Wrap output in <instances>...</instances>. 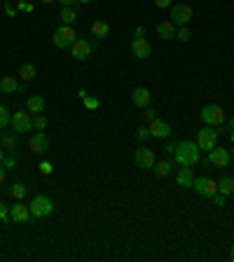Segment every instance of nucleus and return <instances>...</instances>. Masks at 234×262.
I'll return each mask as SVG.
<instances>
[{"mask_svg": "<svg viewBox=\"0 0 234 262\" xmlns=\"http://www.w3.org/2000/svg\"><path fill=\"white\" fill-rule=\"evenodd\" d=\"M192 180H195L192 169H185V166H181V171L176 173V183H178V187H192Z\"/></svg>", "mask_w": 234, "mask_h": 262, "instance_id": "obj_20", "label": "nucleus"}, {"mask_svg": "<svg viewBox=\"0 0 234 262\" xmlns=\"http://www.w3.org/2000/svg\"><path fill=\"white\" fill-rule=\"evenodd\" d=\"M173 150H176V145H167V147H164V152H167V155H173Z\"/></svg>", "mask_w": 234, "mask_h": 262, "instance_id": "obj_44", "label": "nucleus"}, {"mask_svg": "<svg viewBox=\"0 0 234 262\" xmlns=\"http://www.w3.org/2000/svg\"><path fill=\"white\" fill-rule=\"evenodd\" d=\"M45 105H47L45 96H40V94H33V96H28L26 110L31 113V115H38V113H42V110H45Z\"/></svg>", "mask_w": 234, "mask_h": 262, "instance_id": "obj_17", "label": "nucleus"}, {"mask_svg": "<svg viewBox=\"0 0 234 262\" xmlns=\"http://www.w3.org/2000/svg\"><path fill=\"white\" fill-rule=\"evenodd\" d=\"M171 5H173V0H155V7H159V10H167Z\"/></svg>", "mask_w": 234, "mask_h": 262, "instance_id": "obj_36", "label": "nucleus"}, {"mask_svg": "<svg viewBox=\"0 0 234 262\" xmlns=\"http://www.w3.org/2000/svg\"><path fill=\"white\" fill-rule=\"evenodd\" d=\"M148 129H150V136H152V138H169V133H171V124L169 122H164V119H152V122H150V127H148Z\"/></svg>", "mask_w": 234, "mask_h": 262, "instance_id": "obj_15", "label": "nucleus"}, {"mask_svg": "<svg viewBox=\"0 0 234 262\" xmlns=\"http://www.w3.org/2000/svg\"><path fill=\"white\" fill-rule=\"evenodd\" d=\"M5 162V150H0V164Z\"/></svg>", "mask_w": 234, "mask_h": 262, "instance_id": "obj_46", "label": "nucleus"}, {"mask_svg": "<svg viewBox=\"0 0 234 262\" xmlns=\"http://www.w3.org/2000/svg\"><path fill=\"white\" fill-rule=\"evenodd\" d=\"M171 171H173L171 159H164V162H157V164H155V173H157V176H169Z\"/></svg>", "mask_w": 234, "mask_h": 262, "instance_id": "obj_25", "label": "nucleus"}, {"mask_svg": "<svg viewBox=\"0 0 234 262\" xmlns=\"http://www.w3.org/2000/svg\"><path fill=\"white\" fill-rule=\"evenodd\" d=\"M232 129H234V117L227 122V131H232Z\"/></svg>", "mask_w": 234, "mask_h": 262, "instance_id": "obj_45", "label": "nucleus"}, {"mask_svg": "<svg viewBox=\"0 0 234 262\" xmlns=\"http://www.w3.org/2000/svg\"><path fill=\"white\" fill-rule=\"evenodd\" d=\"M136 138H138V141H148V138H150V129H148V127L136 129Z\"/></svg>", "mask_w": 234, "mask_h": 262, "instance_id": "obj_34", "label": "nucleus"}, {"mask_svg": "<svg viewBox=\"0 0 234 262\" xmlns=\"http://www.w3.org/2000/svg\"><path fill=\"white\" fill-rule=\"evenodd\" d=\"M28 150H31L33 155H45V152L50 150V138L45 136V131H35V133L31 136Z\"/></svg>", "mask_w": 234, "mask_h": 262, "instance_id": "obj_12", "label": "nucleus"}, {"mask_svg": "<svg viewBox=\"0 0 234 262\" xmlns=\"http://www.w3.org/2000/svg\"><path fill=\"white\" fill-rule=\"evenodd\" d=\"M56 2H61V7H75L78 5V0H56Z\"/></svg>", "mask_w": 234, "mask_h": 262, "instance_id": "obj_41", "label": "nucleus"}, {"mask_svg": "<svg viewBox=\"0 0 234 262\" xmlns=\"http://www.w3.org/2000/svg\"><path fill=\"white\" fill-rule=\"evenodd\" d=\"M213 201H216V206H225V195H220V192H216V195L211 196Z\"/></svg>", "mask_w": 234, "mask_h": 262, "instance_id": "obj_37", "label": "nucleus"}, {"mask_svg": "<svg viewBox=\"0 0 234 262\" xmlns=\"http://www.w3.org/2000/svg\"><path fill=\"white\" fill-rule=\"evenodd\" d=\"M108 33H110V26H108L105 21H94V24H91V35L96 40L108 38Z\"/></svg>", "mask_w": 234, "mask_h": 262, "instance_id": "obj_21", "label": "nucleus"}, {"mask_svg": "<svg viewBox=\"0 0 234 262\" xmlns=\"http://www.w3.org/2000/svg\"><path fill=\"white\" fill-rule=\"evenodd\" d=\"M143 119L148 122V124H150L152 119H157V110H155V108H150V105H148V108H145V113H143Z\"/></svg>", "mask_w": 234, "mask_h": 262, "instance_id": "obj_33", "label": "nucleus"}, {"mask_svg": "<svg viewBox=\"0 0 234 262\" xmlns=\"http://www.w3.org/2000/svg\"><path fill=\"white\" fill-rule=\"evenodd\" d=\"M2 164H5V169H14L17 166V157H5Z\"/></svg>", "mask_w": 234, "mask_h": 262, "instance_id": "obj_39", "label": "nucleus"}, {"mask_svg": "<svg viewBox=\"0 0 234 262\" xmlns=\"http://www.w3.org/2000/svg\"><path fill=\"white\" fill-rule=\"evenodd\" d=\"M208 164L216 166V169H225V166H230V150L216 145V147L208 152Z\"/></svg>", "mask_w": 234, "mask_h": 262, "instance_id": "obj_11", "label": "nucleus"}, {"mask_svg": "<svg viewBox=\"0 0 234 262\" xmlns=\"http://www.w3.org/2000/svg\"><path fill=\"white\" fill-rule=\"evenodd\" d=\"M12 129L14 133H28V131H33V115L31 113H24V110H19V113H12Z\"/></svg>", "mask_w": 234, "mask_h": 262, "instance_id": "obj_7", "label": "nucleus"}, {"mask_svg": "<svg viewBox=\"0 0 234 262\" xmlns=\"http://www.w3.org/2000/svg\"><path fill=\"white\" fill-rule=\"evenodd\" d=\"M201 119L206 122L208 127H220L222 122H225V110H222L220 105L208 103L201 108Z\"/></svg>", "mask_w": 234, "mask_h": 262, "instance_id": "obj_6", "label": "nucleus"}, {"mask_svg": "<svg viewBox=\"0 0 234 262\" xmlns=\"http://www.w3.org/2000/svg\"><path fill=\"white\" fill-rule=\"evenodd\" d=\"M143 33H145L143 26H136V33H134V38H143Z\"/></svg>", "mask_w": 234, "mask_h": 262, "instance_id": "obj_43", "label": "nucleus"}, {"mask_svg": "<svg viewBox=\"0 0 234 262\" xmlns=\"http://www.w3.org/2000/svg\"><path fill=\"white\" fill-rule=\"evenodd\" d=\"M201 157V150H199V145L197 141H181V143H176V150H173V159H176V164H181L185 169H192L197 162Z\"/></svg>", "mask_w": 234, "mask_h": 262, "instance_id": "obj_1", "label": "nucleus"}, {"mask_svg": "<svg viewBox=\"0 0 234 262\" xmlns=\"http://www.w3.org/2000/svg\"><path fill=\"white\" fill-rule=\"evenodd\" d=\"M19 82H17V78L14 75H5V78L0 80V92L2 94H17L19 92Z\"/></svg>", "mask_w": 234, "mask_h": 262, "instance_id": "obj_19", "label": "nucleus"}, {"mask_svg": "<svg viewBox=\"0 0 234 262\" xmlns=\"http://www.w3.org/2000/svg\"><path fill=\"white\" fill-rule=\"evenodd\" d=\"M5 14H7V16H14V14H17V7L10 5V2H5Z\"/></svg>", "mask_w": 234, "mask_h": 262, "instance_id": "obj_40", "label": "nucleus"}, {"mask_svg": "<svg viewBox=\"0 0 234 262\" xmlns=\"http://www.w3.org/2000/svg\"><path fill=\"white\" fill-rule=\"evenodd\" d=\"M136 166H141V169H155L157 159H155V152L148 147V145H141V147H136Z\"/></svg>", "mask_w": 234, "mask_h": 262, "instance_id": "obj_10", "label": "nucleus"}, {"mask_svg": "<svg viewBox=\"0 0 234 262\" xmlns=\"http://www.w3.org/2000/svg\"><path fill=\"white\" fill-rule=\"evenodd\" d=\"M131 54L136 59H148V56H152V47H150V42L145 38H134V42H131Z\"/></svg>", "mask_w": 234, "mask_h": 262, "instance_id": "obj_14", "label": "nucleus"}, {"mask_svg": "<svg viewBox=\"0 0 234 262\" xmlns=\"http://www.w3.org/2000/svg\"><path fill=\"white\" fill-rule=\"evenodd\" d=\"M192 38V33H190V28L187 26H181L176 31V40H181V42H187V40Z\"/></svg>", "mask_w": 234, "mask_h": 262, "instance_id": "obj_30", "label": "nucleus"}, {"mask_svg": "<svg viewBox=\"0 0 234 262\" xmlns=\"http://www.w3.org/2000/svg\"><path fill=\"white\" fill-rule=\"evenodd\" d=\"M230 141H232V143H234V129L230 131Z\"/></svg>", "mask_w": 234, "mask_h": 262, "instance_id": "obj_49", "label": "nucleus"}, {"mask_svg": "<svg viewBox=\"0 0 234 262\" xmlns=\"http://www.w3.org/2000/svg\"><path fill=\"white\" fill-rule=\"evenodd\" d=\"M5 173H7V169H5V164H0V185L5 183Z\"/></svg>", "mask_w": 234, "mask_h": 262, "instance_id": "obj_42", "label": "nucleus"}, {"mask_svg": "<svg viewBox=\"0 0 234 262\" xmlns=\"http://www.w3.org/2000/svg\"><path fill=\"white\" fill-rule=\"evenodd\" d=\"M232 155H234V147H232Z\"/></svg>", "mask_w": 234, "mask_h": 262, "instance_id": "obj_51", "label": "nucleus"}, {"mask_svg": "<svg viewBox=\"0 0 234 262\" xmlns=\"http://www.w3.org/2000/svg\"><path fill=\"white\" fill-rule=\"evenodd\" d=\"M28 209H31V215L33 218H50L54 213V201L47 195H35L31 199Z\"/></svg>", "mask_w": 234, "mask_h": 262, "instance_id": "obj_3", "label": "nucleus"}, {"mask_svg": "<svg viewBox=\"0 0 234 262\" xmlns=\"http://www.w3.org/2000/svg\"><path fill=\"white\" fill-rule=\"evenodd\" d=\"M38 169H40V173H42V176H52V173H54V164H52V162H47V159H42Z\"/></svg>", "mask_w": 234, "mask_h": 262, "instance_id": "obj_31", "label": "nucleus"}, {"mask_svg": "<svg viewBox=\"0 0 234 262\" xmlns=\"http://www.w3.org/2000/svg\"><path fill=\"white\" fill-rule=\"evenodd\" d=\"M10 218V209L5 204H0V220H7Z\"/></svg>", "mask_w": 234, "mask_h": 262, "instance_id": "obj_38", "label": "nucleus"}, {"mask_svg": "<svg viewBox=\"0 0 234 262\" xmlns=\"http://www.w3.org/2000/svg\"><path fill=\"white\" fill-rule=\"evenodd\" d=\"M192 190H195L197 195L201 196H213L218 192V180H213V178H206V176H199L192 180Z\"/></svg>", "mask_w": 234, "mask_h": 262, "instance_id": "obj_8", "label": "nucleus"}, {"mask_svg": "<svg viewBox=\"0 0 234 262\" xmlns=\"http://www.w3.org/2000/svg\"><path fill=\"white\" fill-rule=\"evenodd\" d=\"M176 31H178V26H173V21H162L157 26V35L162 40H173L176 38Z\"/></svg>", "mask_w": 234, "mask_h": 262, "instance_id": "obj_18", "label": "nucleus"}, {"mask_svg": "<svg viewBox=\"0 0 234 262\" xmlns=\"http://www.w3.org/2000/svg\"><path fill=\"white\" fill-rule=\"evenodd\" d=\"M192 16H195V10L187 5V2H176V5H171V19L173 21V26H187L190 21H192Z\"/></svg>", "mask_w": 234, "mask_h": 262, "instance_id": "obj_4", "label": "nucleus"}, {"mask_svg": "<svg viewBox=\"0 0 234 262\" xmlns=\"http://www.w3.org/2000/svg\"><path fill=\"white\" fill-rule=\"evenodd\" d=\"M19 78L24 80V82L33 80V78H35V66H33V64H21V66H19Z\"/></svg>", "mask_w": 234, "mask_h": 262, "instance_id": "obj_24", "label": "nucleus"}, {"mask_svg": "<svg viewBox=\"0 0 234 262\" xmlns=\"http://www.w3.org/2000/svg\"><path fill=\"white\" fill-rule=\"evenodd\" d=\"M218 192L225 196H230L234 192V178L232 176H222L220 180H218Z\"/></svg>", "mask_w": 234, "mask_h": 262, "instance_id": "obj_22", "label": "nucleus"}, {"mask_svg": "<svg viewBox=\"0 0 234 262\" xmlns=\"http://www.w3.org/2000/svg\"><path fill=\"white\" fill-rule=\"evenodd\" d=\"M10 218H12L14 223H19V225H26L31 223V209H28L26 204H24V199H17L12 206H10Z\"/></svg>", "mask_w": 234, "mask_h": 262, "instance_id": "obj_9", "label": "nucleus"}, {"mask_svg": "<svg viewBox=\"0 0 234 262\" xmlns=\"http://www.w3.org/2000/svg\"><path fill=\"white\" fill-rule=\"evenodd\" d=\"M12 122V115H10V110L5 108V105H0V129H5L7 124Z\"/></svg>", "mask_w": 234, "mask_h": 262, "instance_id": "obj_29", "label": "nucleus"}, {"mask_svg": "<svg viewBox=\"0 0 234 262\" xmlns=\"http://www.w3.org/2000/svg\"><path fill=\"white\" fill-rule=\"evenodd\" d=\"M70 54H73L75 61H87L91 54V42L84 38H78L73 42V47H70Z\"/></svg>", "mask_w": 234, "mask_h": 262, "instance_id": "obj_13", "label": "nucleus"}, {"mask_svg": "<svg viewBox=\"0 0 234 262\" xmlns=\"http://www.w3.org/2000/svg\"><path fill=\"white\" fill-rule=\"evenodd\" d=\"M78 31L73 26H68V24H61V26L54 31V35H52V42H54V47H59V49H68V47H73V42L78 40Z\"/></svg>", "mask_w": 234, "mask_h": 262, "instance_id": "obj_2", "label": "nucleus"}, {"mask_svg": "<svg viewBox=\"0 0 234 262\" xmlns=\"http://www.w3.org/2000/svg\"><path fill=\"white\" fill-rule=\"evenodd\" d=\"M26 192H28V187L24 183H14L12 187H10V195H12L14 199H24V196H26Z\"/></svg>", "mask_w": 234, "mask_h": 262, "instance_id": "obj_26", "label": "nucleus"}, {"mask_svg": "<svg viewBox=\"0 0 234 262\" xmlns=\"http://www.w3.org/2000/svg\"><path fill=\"white\" fill-rule=\"evenodd\" d=\"M230 260L234 262V246H232V250H230Z\"/></svg>", "mask_w": 234, "mask_h": 262, "instance_id": "obj_48", "label": "nucleus"}, {"mask_svg": "<svg viewBox=\"0 0 234 262\" xmlns=\"http://www.w3.org/2000/svg\"><path fill=\"white\" fill-rule=\"evenodd\" d=\"M0 143H2L5 150H14V147H17V136H14V133H5V136L0 138Z\"/></svg>", "mask_w": 234, "mask_h": 262, "instance_id": "obj_27", "label": "nucleus"}, {"mask_svg": "<svg viewBox=\"0 0 234 262\" xmlns=\"http://www.w3.org/2000/svg\"><path fill=\"white\" fill-rule=\"evenodd\" d=\"M59 19H61V24H68V26H73V21L78 19V14H75V7H61V12H59Z\"/></svg>", "mask_w": 234, "mask_h": 262, "instance_id": "obj_23", "label": "nucleus"}, {"mask_svg": "<svg viewBox=\"0 0 234 262\" xmlns=\"http://www.w3.org/2000/svg\"><path fill=\"white\" fill-rule=\"evenodd\" d=\"M150 101H152V94H150L148 87H136L134 94H131V103L136 105V108H148Z\"/></svg>", "mask_w": 234, "mask_h": 262, "instance_id": "obj_16", "label": "nucleus"}, {"mask_svg": "<svg viewBox=\"0 0 234 262\" xmlns=\"http://www.w3.org/2000/svg\"><path fill=\"white\" fill-rule=\"evenodd\" d=\"M17 10H21V12H33L35 7H33L31 2H26V0H19V5H17Z\"/></svg>", "mask_w": 234, "mask_h": 262, "instance_id": "obj_35", "label": "nucleus"}, {"mask_svg": "<svg viewBox=\"0 0 234 262\" xmlns=\"http://www.w3.org/2000/svg\"><path fill=\"white\" fill-rule=\"evenodd\" d=\"M82 103L87 110H96L99 108V98H94V96H87V98H82Z\"/></svg>", "mask_w": 234, "mask_h": 262, "instance_id": "obj_32", "label": "nucleus"}, {"mask_svg": "<svg viewBox=\"0 0 234 262\" xmlns=\"http://www.w3.org/2000/svg\"><path fill=\"white\" fill-rule=\"evenodd\" d=\"M218 138H220V131H218V127H204V129L197 133V145H199V150H206V152H211L216 145H218Z\"/></svg>", "mask_w": 234, "mask_h": 262, "instance_id": "obj_5", "label": "nucleus"}, {"mask_svg": "<svg viewBox=\"0 0 234 262\" xmlns=\"http://www.w3.org/2000/svg\"><path fill=\"white\" fill-rule=\"evenodd\" d=\"M33 129H38V131H45V129H47V117H45L42 113L33 115Z\"/></svg>", "mask_w": 234, "mask_h": 262, "instance_id": "obj_28", "label": "nucleus"}, {"mask_svg": "<svg viewBox=\"0 0 234 262\" xmlns=\"http://www.w3.org/2000/svg\"><path fill=\"white\" fill-rule=\"evenodd\" d=\"M40 2H45V5H50V2H54V0H40Z\"/></svg>", "mask_w": 234, "mask_h": 262, "instance_id": "obj_50", "label": "nucleus"}, {"mask_svg": "<svg viewBox=\"0 0 234 262\" xmlns=\"http://www.w3.org/2000/svg\"><path fill=\"white\" fill-rule=\"evenodd\" d=\"M80 5H89V2H94V0H78Z\"/></svg>", "mask_w": 234, "mask_h": 262, "instance_id": "obj_47", "label": "nucleus"}]
</instances>
